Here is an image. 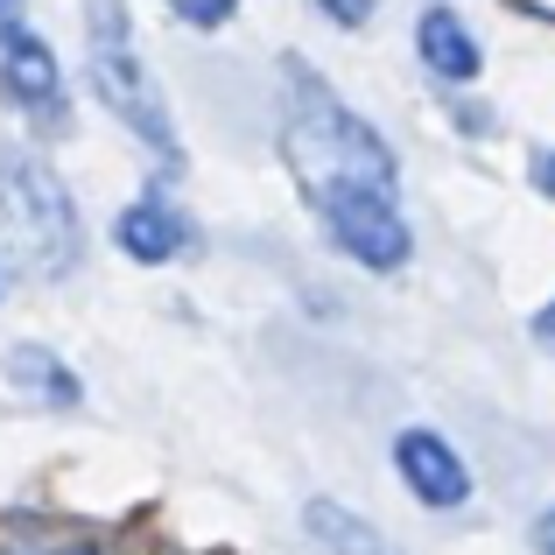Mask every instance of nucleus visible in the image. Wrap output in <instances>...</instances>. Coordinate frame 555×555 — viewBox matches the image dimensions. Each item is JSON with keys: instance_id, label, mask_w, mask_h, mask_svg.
Wrapping results in <instances>:
<instances>
[{"instance_id": "nucleus-13", "label": "nucleus", "mask_w": 555, "mask_h": 555, "mask_svg": "<svg viewBox=\"0 0 555 555\" xmlns=\"http://www.w3.org/2000/svg\"><path fill=\"white\" fill-rule=\"evenodd\" d=\"M22 22H28V14H22V0H0V50H8L14 36H28Z\"/></svg>"}, {"instance_id": "nucleus-5", "label": "nucleus", "mask_w": 555, "mask_h": 555, "mask_svg": "<svg viewBox=\"0 0 555 555\" xmlns=\"http://www.w3.org/2000/svg\"><path fill=\"white\" fill-rule=\"evenodd\" d=\"M393 472H401V486L415 492L429 514H457L464 500H472V464L450 450V436L436 429H401L393 436Z\"/></svg>"}, {"instance_id": "nucleus-4", "label": "nucleus", "mask_w": 555, "mask_h": 555, "mask_svg": "<svg viewBox=\"0 0 555 555\" xmlns=\"http://www.w3.org/2000/svg\"><path fill=\"white\" fill-rule=\"evenodd\" d=\"M0 99H8L22 120L36 127H64L70 120V99H64V64L42 36H14L0 50Z\"/></svg>"}, {"instance_id": "nucleus-11", "label": "nucleus", "mask_w": 555, "mask_h": 555, "mask_svg": "<svg viewBox=\"0 0 555 555\" xmlns=\"http://www.w3.org/2000/svg\"><path fill=\"white\" fill-rule=\"evenodd\" d=\"M317 8H324V14H331L338 28H359V22L373 14V0H317Z\"/></svg>"}, {"instance_id": "nucleus-3", "label": "nucleus", "mask_w": 555, "mask_h": 555, "mask_svg": "<svg viewBox=\"0 0 555 555\" xmlns=\"http://www.w3.org/2000/svg\"><path fill=\"white\" fill-rule=\"evenodd\" d=\"M85 64H92V92L155 163L183 169V141H177V120L163 106V85H155L149 56H141V36H134V14L120 0H85Z\"/></svg>"}, {"instance_id": "nucleus-10", "label": "nucleus", "mask_w": 555, "mask_h": 555, "mask_svg": "<svg viewBox=\"0 0 555 555\" xmlns=\"http://www.w3.org/2000/svg\"><path fill=\"white\" fill-rule=\"evenodd\" d=\"M169 14H177L183 28H225L232 14H240V0H163Z\"/></svg>"}, {"instance_id": "nucleus-9", "label": "nucleus", "mask_w": 555, "mask_h": 555, "mask_svg": "<svg viewBox=\"0 0 555 555\" xmlns=\"http://www.w3.org/2000/svg\"><path fill=\"white\" fill-rule=\"evenodd\" d=\"M8 379H14V387H28V393H42L50 408H70L85 393L78 373H70L50 345H14V352H8Z\"/></svg>"}, {"instance_id": "nucleus-8", "label": "nucleus", "mask_w": 555, "mask_h": 555, "mask_svg": "<svg viewBox=\"0 0 555 555\" xmlns=\"http://www.w3.org/2000/svg\"><path fill=\"white\" fill-rule=\"evenodd\" d=\"M302 528H310V542L324 555H401L366 514H352V506H338V500H310L302 506Z\"/></svg>"}, {"instance_id": "nucleus-15", "label": "nucleus", "mask_w": 555, "mask_h": 555, "mask_svg": "<svg viewBox=\"0 0 555 555\" xmlns=\"http://www.w3.org/2000/svg\"><path fill=\"white\" fill-rule=\"evenodd\" d=\"M534 338L555 345V302H548V310H534Z\"/></svg>"}, {"instance_id": "nucleus-6", "label": "nucleus", "mask_w": 555, "mask_h": 555, "mask_svg": "<svg viewBox=\"0 0 555 555\" xmlns=\"http://www.w3.org/2000/svg\"><path fill=\"white\" fill-rule=\"evenodd\" d=\"M113 240H120V254H134L141 268H163V260L190 254V225H183V211H169L163 197H134L120 218H113Z\"/></svg>"}, {"instance_id": "nucleus-2", "label": "nucleus", "mask_w": 555, "mask_h": 555, "mask_svg": "<svg viewBox=\"0 0 555 555\" xmlns=\"http://www.w3.org/2000/svg\"><path fill=\"white\" fill-rule=\"evenodd\" d=\"M85 260V218L36 149H0V268L14 282H56Z\"/></svg>"}, {"instance_id": "nucleus-14", "label": "nucleus", "mask_w": 555, "mask_h": 555, "mask_svg": "<svg viewBox=\"0 0 555 555\" xmlns=\"http://www.w3.org/2000/svg\"><path fill=\"white\" fill-rule=\"evenodd\" d=\"M534 548H542V555H555V506H548L542 520H534Z\"/></svg>"}, {"instance_id": "nucleus-16", "label": "nucleus", "mask_w": 555, "mask_h": 555, "mask_svg": "<svg viewBox=\"0 0 555 555\" xmlns=\"http://www.w3.org/2000/svg\"><path fill=\"white\" fill-rule=\"evenodd\" d=\"M50 555H106L99 542H64V548H50Z\"/></svg>"}, {"instance_id": "nucleus-7", "label": "nucleus", "mask_w": 555, "mask_h": 555, "mask_svg": "<svg viewBox=\"0 0 555 555\" xmlns=\"http://www.w3.org/2000/svg\"><path fill=\"white\" fill-rule=\"evenodd\" d=\"M415 50H422V64H429L443 85H472L478 70H486V56H478V36L457 22V8H422Z\"/></svg>"}, {"instance_id": "nucleus-12", "label": "nucleus", "mask_w": 555, "mask_h": 555, "mask_svg": "<svg viewBox=\"0 0 555 555\" xmlns=\"http://www.w3.org/2000/svg\"><path fill=\"white\" fill-rule=\"evenodd\" d=\"M528 177H534V190L555 204V149H534V163H528Z\"/></svg>"}, {"instance_id": "nucleus-1", "label": "nucleus", "mask_w": 555, "mask_h": 555, "mask_svg": "<svg viewBox=\"0 0 555 555\" xmlns=\"http://www.w3.org/2000/svg\"><path fill=\"white\" fill-rule=\"evenodd\" d=\"M282 92H288L282 155H288V169H296L310 211L324 218L331 246L352 254L359 268H373V274L408 268L415 232H408L401 197H393V177H401V169H393V149L373 134V120H359V113L302 64V56L282 64Z\"/></svg>"}]
</instances>
